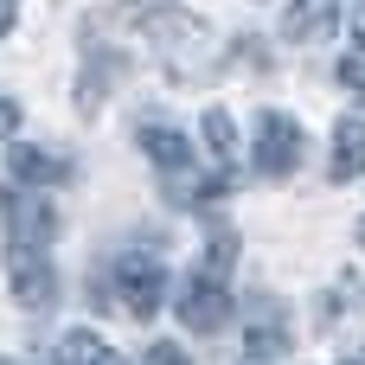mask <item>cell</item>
<instances>
[{
	"label": "cell",
	"mask_w": 365,
	"mask_h": 365,
	"mask_svg": "<svg viewBox=\"0 0 365 365\" xmlns=\"http://www.w3.org/2000/svg\"><path fill=\"white\" fill-rule=\"evenodd\" d=\"M231 263H237V237L218 231L212 250H205V263H199V269L186 276V289H180V321H186L192 334H218V327L231 321Z\"/></svg>",
	"instance_id": "cell-1"
},
{
	"label": "cell",
	"mask_w": 365,
	"mask_h": 365,
	"mask_svg": "<svg viewBox=\"0 0 365 365\" xmlns=\"http://www.w3.org/2000/svg\"><path fill=\"white\" fill-rule=\"evenodd\" d=\"M148 45L160 51V64H167V77L173 83H199V77H212V32H205V19H192V13H180V6H160V13H148Z\"/></svg>",
	"instance_id": "cell-2"
},
{
	"label": "cell",
	"mask_w": 365,
	"mask_h": 365,
	"mask_svg": "<svg viewBox=\"0 0 365 365\" xmlns=\"http://www.w3.org/2000/svg\"><path fill=\"white\" fill-rule=\"evenodd\" d=\"M135 141H141V154L160 167L167 192H173L180 205H205V199L218 192V180H199V173H192V141H186L173 122H160V115H141V122H135Z\"/></svg>",
	"instance_id": "cell-3"
},
{
	"label": "cell",
	"mask_w": 365,
	"mask_h": 365,
	"mask_svg": "<svg viewBox=\"0 0 365 365\" xmlns=\"http://www.w3.org/2000/svg\"><path fill=\"white\" fill-rule=\"evenodd\" d=\"M109 302L128 321H154L160 302H167V263H160V250H122L109 263Z\"/></svg>",
	"instance_id": "cell-4"
},
{
	"label": "cell",
	"mask_w": 365,
	"mask_h": 365,
	"mask_svg": "<svg viewBox=\"0 0 365 365\" xmlns=\"http://www.w3.org/2000/svg\"><path fill=\"white\" fill-rule=\"evenodd\" d=\"M302 154H308L302 122H295V115H282V109H263V115H257V141H250L257 173H263V180H289V173L302 167Z\"/></svg>",
	"instance_id": "cell-5"
},
{
	"label": "cell",
	"mask_w": 365,
	"mask_h": 365,
	"mask_svg": "<svg viewBox=\"0 0 365 365\" xmlns=\"http://www.w3.org/2000/svg\"><path fill=\"white\" fill-rule=\"evenodd\" d=\"M6 282H13V302L45 314L58 302V269L45 257V244H6Z\"/></svg>",
	"instance_id": "cell-6"
},
{
	"label": "cell",
	"mask_w": 365,
	"mask_h": 365,
	"mask_svg": "<svg viewBox=\"0 0 365 365\" xmlns=\"http://www.w3.org/2000/svg\"><path fill=\"white\" fill-rule=\"evenodd\" d=\"M0 212H6V244H51L58 237V212L45 199H32V186H6Z\"/></svg>",
	"instance_id": "cell-7"
},
{
	"label": "cell",
	"mask_w": 365,
	"mask_h": 365,
	"mask_svg": "<svg viewBox=\"0 0 365 365\" xmlns=\"http://www.w3.org/2000/svg\"><path fill=\"white\" fill-rule=\"evenodd\" d=\"M122 77H128V58H122L115 45H90V51H83V77H77V109L96 115Z\"/></svg>",
	"instance_id": "cell-8"
},
{
	"label": "cell",
	"mask_w": 365,
	"mask_h": 365,
	"mask_svg": "<svg viewBox=\"0 0 365 365\" xmlns=\"http://www.w3.org/2000/svg\"><path fill=\"white\" fill-rule=\"evenodd\" d=\"M6 173H13V186H64L71 180V160L64 154H51V148H13L6 154Z\"/></svg>",
	"instance_id": "cell-9"
},
{
	"label": "cell",
	"mask_w": 365,
	"mask_h": 365,
	"mask_svg": "<svg viewBox=\"0 0 365 365\" xmlns=\"http://www.w3.org/2000/svg\"><path fill=\"white\" fill-rule=\"evenodd\" d=\"M334 26H340V0H289V13H282V32L295 45H321Z\"/></svg>",
	"instance_id": "cell-10"
},
{
	"label": "cell",
	"mask_w": 365,
	"mask_h": 365,
	"mask_svg": "<svg viewBox=\"0 0 365 365\" xmlns=\"http://www.w3.org/2000/svg\"><path fill=\"white\" fill-rule=\"evenodd\" d=\"M365 173V115H340L334 122V180H359Z\"/></svg>",
	"instance_id": "cell-11"
},
{
	"label": "cell",
	"mask_w": 365,
	"mask_h": 365,
	"mask_svg": "<svg viewBox=\"0 0 365 365\" xmlns=\"http://www.w3.org/2000/svg\"><path fill=\"white\" fill-rule=\"evenodd\" d=\"M244 346H250L257 359H269V353L289 346V327H282V308H276V302H250V334H244Z\"/></svg>",
	"instance_id": "cell-12"
},
{
	"label": "cell",
	"mask_w": 365,
	"mask_h": 365,
	"mask_svg": "<svg viewBox=\"0 0 365 365\" xmlns=\"http://www.w3.org/2000/svg\"><path fill=\"white\" fill-rule=\"evenodd\" d=\"M58 365H122V353L96 334H64L58 340Z\"/></svg>",
	"instance_id": "cell-13"
},
{
	"label": "cell",
	"mask_w": 365,
	"mask_h": 365,
	"mask_svg": "<svg viewBox=\"0 0 365 365\" xmlns=\"http://www.w3.org/2000/svg\"><path fill=\"white\" fill-rule=\"evenodd\" d=\"M199 128H205V148L218 154V167H237V154H244V148H237L231 115H225V109H205V115H199Z\"/></svg>",
	"instance_id": "cell-14"
},
{
	"label": "cell",
	"mask_w": 365,
	"mask_h": 365,
	"mask_svg": "<svg viewBox=\"0 0 365 365\" xmlns=\"http://www.w3.org/2000/svg\"><path fill=\"white\" fill-rule=\"evenodd\" d=\"M340 83H346V90H365V45L340 58Z\"/></svg>",
	"instance_id": "cell-15"
},
{
	"label": "cell",
	"mask_w": 365,
	"mask_h": 365,
	"mask_svg": "<svg viewBox=\"0 0 365 365\" xmlns=\"http://www.w3.org/2000/svg\"><path fill=\"white\" fill-rule=\"evenodd\" d=\"M148 365H192V359H186L173 340H154V346H148Z\"/></svg>",
	"instance_id": "cell-16"
},
{
	"label": "cell",
	"mask_w": 365,
	"mask_h": 365,
	"mask_svg": "<svg viewBox=\"0 0 365 365\" xmlns=\"http://www.w3.org/2000/svg\"><path fill=\"white\" fill-rule=\"evenodd\" d=\"M13 128H19V109H13V103H6V96H0V141H6V135H13Z\"/></svg>",
	"instance_id": "cell-17"
},
{
	"label": "cell",
	"mask_w": 365,
	"mask_h": 365,
	"mask_svg": "<svg viewBox=\"0 0 365 365\" xmlns=\"http://www.w3.org/2000/svg\"><path fill=\"white\" fill-rule=\"evenodd\" d=\"M13 6H19V0H0V38H6V26H13Z\"/></svg>",
	"instance_id": "cell-18"
},
{
	"label": "cell",
	"mask_w": 365,
	"mask_h": 365,
	"mask_svg": "<svg viewBox=\"0 0 365 365\" xmlns=\"http://www.w3.org/2000/svg\"><path fill=\"white\" fill-rule=\"evenodd\" d=\"M359 45H365V0H359Z\"/></svg>",
	"instance_id": "cell-19"
},
{
	"label": "cell",
	"mask_w": 365,
	"mask_h": 365,
	"mask_svg": "<svg viewBox=\"0 0 365 365\" xmlns=\"http://www.w3.org/2000/svg\"><path fill=\"white\" fill-rule=\"evenodd\" d=\"M340 365H365V353H353V359H340Z\"/></svg>",
	"instance_id": "cell-20"
},
{
	"label": "cell",
	"mask_w": 365,
	"mask_h": 365,
	"mask_svg": "<svg viewBox=\"0 0 365 365\" xmlns=\"http://www.w3.org/2000/svg\"><path fill=\"white\" fill-rule=\"evenodd\" d=\"M359 244H365V218H359Z\"/></svg>",
	"instance_id": "cell-21"
},
{
	"label": "cell",
	"mask_w": 365,
	"mask_h": 365,
	"mask_svg": "<svg viewBox=\"0 0 365 365\" xmlns=\"http://www.w3.org/2000/svg\"><path fill=\"white\" fill-rule=\"evenodd\" d=\"M0 365H19V359H0Z\"/></svg>",
	"instance_id": "cell-22"
}]
</instances>
